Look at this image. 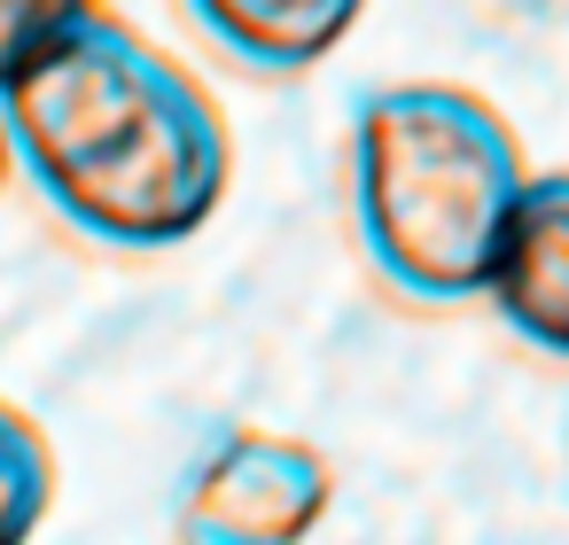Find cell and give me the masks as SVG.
Here are the masks:
<instances>
[{"label":"cell","instance_id":"6da1fadb","mask_svg":"<svg viewBox=\"0 0 569 545\" xmlns=\"http://www.w3.org/2000/svg\"><path fill=\"white\" fill-rule=\"evenodd\" d=\"M0 125L32 195L126 258L196 242L234 188V133L203 79L94 0L0 87Z\"/></svg>","mask_w":569,"mask_h":545},{"label":"cell","instance_id":"7a4b0ae2","mask_svg":"<svg viewBox=\"0 0 569 545\" xmlns=\"http://www.w3.org/2000/svg\"><path fill=\"white\" fill-rule=\"evenodd\" d=\"M522 180V141L476 87L398 79L351 118V226L406 304H468L491 289Z\"/></svg>","mask_w":569,"mask_h":545},{"label":"cell","instance_id":"3957f363","mask_svg":"<svg viewBox=\"0 0 569 545\" xmlns=\"http://www.w3.org/2000/svg\"><path fill=\"white\" fill-rule=\"evenodd\" d=\"M336 506V467L320 444L281 428H211L180 475L172 529L196 545H289Z\"/></svg>","mask_w":569,"mask_h":545},{"label":"cell","instance_id":"277c9868","mask_svg":"<svg viewBox=\"0 0 569 545\" xmlns=\"http://www.w3.org/2000/svg\"><path fill=\"white\" fill-rule=\"evenodd\" d=\"M491 312L546 359H569V172H530L491 258Z\"/></svg>","mask_w":569,"mask_h":545},{"label":"cell","instance_id":"5b68a950","mask_svg":"<svg viewBox=\"0 0 569 545\" xmlns=\"http://www.w3.org/2000/svg\"><path fill=\"white\" fill-rule=\"evenodd\" d=\"M188 17L211 32V48H227L242 71H266V79H297L312 63H328L367 0H188Z\"/></svg>","mask_w":569,"mask_h":545},{"label":"cell","instance_id":"8992f818","mask_svg":"<svg viewBox=\"0 0 569 545\" xmlns=\"http://www.w3.org/2000/svg\"><path fill=\"white\" fill-rule=\"evenodd\" d=\"M56 506V444L24 405L0 397V537H32Z\"/></svg>","mask_w":569,"mask_h":545},{"label":"cell","instance_id":"52a82bcc","mask_svg":"<svg viewBox=\"0 0 569 545\" xmlns=\"http://www.w3.org/2000/svg\"><path fill=\"white\" fill-rule=\"evenodd\" d=\"M79 9H87V0H0V87H9Z\"/></svg>","mask_w":569,"mask_h":545},{"label":"cell","instance_id":"ba28073f","mask_svg":"<svg viewBox=\"0 0 569 545\" xmlns=\"http://www.w3.org/2000/svg\"><path fill=\"white\" fill-rule=\"evenodd\" d=\"M9 172H17V149H9V125H0V188H9Z\"/></svg>","mask_w":569,"mask_h":545}]
</instances>
